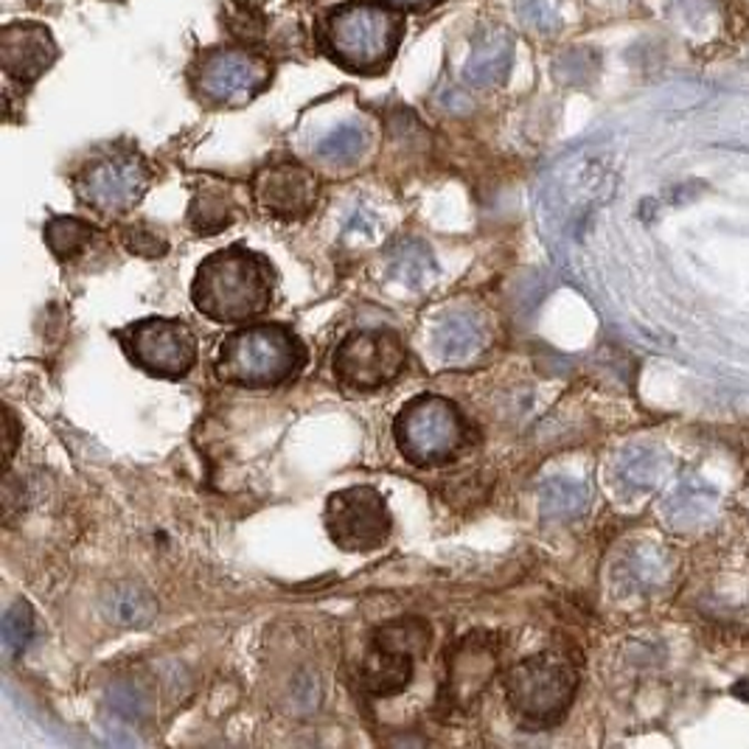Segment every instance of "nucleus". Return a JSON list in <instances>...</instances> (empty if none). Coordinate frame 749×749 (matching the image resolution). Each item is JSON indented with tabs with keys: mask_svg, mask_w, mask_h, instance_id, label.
<instances>
[{
	"mask_svg": "<svg viewBox=\"0 0 749 749\" xmlns=\"http://www.w3.org/2000/svg\"><path fill=\"white\" fill-rule=\"evenodd\" d=\"M323 37L340 65L349 70H376L394 57L401 25L387 9L349 3L326 20Z\"/></svg>",
	"mask_w": 749,
	"mask_h": 749,
	"instance_id": "5",
	"label": "nucleus"
},
{
	"mask_svg": "<svg viewBox=\"0 0 749 749\" xmlns=\"http://www.w3.org/2000/svg\"><path fill=\"white\" fill-rule=\"evenodd\" d=\"M121 239H124V247L135 256L144 258H163L169 253V242L163 236L161 231L150 225H130L121 231Z\"/></svg>",
	"mask_w": 749,
	"mask_h": 749,
	"instance_id": "26",
	"label": "nucleus"
},
{
	"mask_svg": "<svg viewBox=\"0 0 749 749\" xmlns=\"http://www.w3.org/2000/svg\"><path fill=\"white\" fill-rule=\"evenodd\" d=\"M387 3L399 9H425V7H432V3H438V0H387Z\"/></svg>",
	"mask_w": 749,
	"mask_h": 749,
	"instance_id": "29",
	"label": "nucleus"
},
{
	"mask_svg": "<svg viewBox=\"0 0 749 749\" xmlns=\"http://www.w3.org/2000/svg\"><path fill=\"white\" fill-rule=\"evenodd\" d=\"M514 63V37L499 29H488L475 40L463 65V81L469 88L488 90L503 85Z\"/></svg>",
	"mask_w": 749,
	"mask_h": 749,
	"instance_id": "15",
	"label": "nucleus"
},
{
	"mask_svg": "<svg viewBox=\"0 0 749 749\" xmlns=\"http://www.w3.org/2000/svg\"><path fill=\"white\" fill-rule=\"evenodd\" d=\"M436 256H432V250L425 242H419V239H407V242H399L390 250L387 275L394 282L405 284L410 289H421L436 278Z\"/></svg>",
	"mask_w": 749,
	"mask_h": 749,
	"instance_id": "17",
	"label": "nucleus"
},
{
	"mask_svg": "<svg viewBox=\"0 0 749 749\" xmlns=\"http://www.w3.org/2000/svg\"><path fill=\"white\" fill-rule=\"evenodd\" d=\"M155 613V598L135 584H121L104 598V615L119 626H146Z\"/></svg>",
	"mask_w": 749,
	"mask_h": 749,
	"instance_id": "19",
	"label": "nucleus"
},
{
	"mask_svg": "<svg viewBox=\"0 0 749 749\" xmlns=\"http://www.w3.org/2000/svg\"><path fill=\"white\" fill-rule=\"evenodd\" d=\"M374 217H371L368 211H356L354 213V219H351V225H349V233H354V231H365V233H371L374 231Z\"/></svg>",
	"mask_w": 749,
	"mask_h": 749,
	"instance_id": "27",
	"label": "nucleus"
},
{
	"mask_svg": "<svg viewBox=\"0 0 749 749\" xmlns=\"http://www.w3.org/2000/svg\"><path fill=\"white\" fill-rule=\"evenodd\" d=\"M394 438L412 466H441L469 443V421L455 401L425 394L401 407Z\"/></svg>",
	"mask_w": 749,
	"mask_h": 749,
	"instance_id": "4",
	"label": "nucleus"
},
{
	"mask_svg": "<svg viewBox=\"0 0 749 749\" xmlns=\"http://www.w3.org/2000/svg\"><path fill=\"white\" fill-rule=\"evenodd\" d=\"M503 643L494 631H469L447 651V682L441 702L447 711L466 713L481 702L499 669Z\"/></svg>",
	"mask_w": 749,
	"mask_h": 749,
	"instance_id": "10",
	"label": "nucleus"
},
{
	"mask_svg": "<svg viewBox=\"0 0 749 749\" xmlns=\"http://www.w3.org/2000/svg\"><path fill=\"white\" fill-rule=\"evenodd\" d=\"M146 186H150V169L132 152L101 157L76 177L79 200L99 213L130 211L146 194Z\"/></svg>",
	"mask_w": 749,
	"mask_h": 749,
	"instance_id": "11",
	"label": "nucleus"
},
{
	"mask_svg": "<svg viewBox=\"0 0 749 749\" xmlns=\"http://www.w3.org/2000/svg\"><path fill=\"white\" fill-rule=\"evenodd\" d=\"M575 687L579 674L564 657L537 654L508 671L506 700L525 730H550L568 716Z\"/></svg>",
	"mask_w": 749,
	"mask_h": 749,
	"instance_id": "3",
	"label": "nucleus"
},
{
	"mask_svg": "<svg viewBox=\"0 0 749 749\" xmlns=\"http://www.w3.org/2000/svg\"><path fill=\"white\" fill-rule=\"evenodd\" d=\"M54 59H57V45L43 25L18 23L0 34V63L14 79L34 81Z\"/></svg>",
	"mask_w": 749,
	"mask_h": 749,
	"instance_id": "14",
	"label": "nucleus"
},
{
	"mask_svg": "<svg viewBox=\"0 0 749 749\" xmlns=\"http://www.w3.org/2000/svg\"><path fill=\"white\" fill-rule=\"evenodd\" d=\"M514 12L531 32L550 34L562 25V0H514Z\"/></svg>",
	"mask_w": 749,
	"mask_h": 749,
	"instance_id": "25",
	"label": "nucleus"
},
{
	"mask_svg": "<svg viewBox=\"0 0 749 749\" xmlns=\"http://www.w3.org/2000/svg\"><path fill=\"white\" fill-rule=\"evenodd\" d=\"M590 488L570 477H550L539 488V508L550 519H573L587 511Z\"/></svg>",
	"mask_w": 749,
	"mask_h": 749,
	"instance_id": "18",
	"label": "nucleus"
},
{
	"mask_svg": "<svg viewBox=\"0 0 749 749\" xmlns=\"http://www.w3.org/2000/svg\"><path fill=\"white\" fill-rule=\"evenodd\" d=\"M329 539L345 553H371L390 537L394 519L376 488L351 486L331 494L323 511Z\"/></svg>",
	"mask_w": 749,
	"mask_h": 749,
	"instance_id": "9",
	"label": "nucleus"
},
{
	"mask_svg": "<svg viewBox=\"0 0 749 749\" xmlns=\"http://www.w3.org/2000/svg\"><path fill=\"white\" fill-rule=\"evenodd\" d=\"M7 463L14 455V443H18V421H14V412L7 410Z\"/></svg>",
	"mask_w": 749,
	"mask_h": 749,
	"instance_id": "28",
	"label": "nucleus"
},
{
	"mask_svg": "<svg viewBox=\"0 0 749 749\" xmlns=\"http://www.w3.org/2000/svg\"><path fill=\"white\" fill-rule=\"evenodd\" d=\"M253 197L264 213L275 219H304L318 202V180L298 163L264 166L253 180Z\"/></svg>",
	"mask_w": 749,
	"mask_h": 749,
	"instance_id": "13",
	"label": "nucleus"
},
{
	"mask_svg": "<svg viewBox=\"0 0 749 749\" xmlns=\"http://www.w3.org/2000/svg\"><path fill=\"white\" fill-rule=\"evenodd\" d=\"M334 376L349 390H379L399 379L407 368L401 338L390 329L354 331L334 351Z\"/></svg>",
	"mask_w": 749,
	"mask_h": 749,
	"instance_id": "7",
	"label": "nucleus"
},
{
	"mask_svg": "<svg viewBox=\"0 0 749 749\" xmlns=\"http://www.w3.org/2000/svg\"><path fill=\"white\" fill-rule=\"evenodd\" d=\"M615 475L631 492H643V488L654 486L657 475H660V458L646 447H631L620 455Z\"/></svg>",
	"mask_w": 749,
	"mask_h": 749,
	"instance_id": "22",
	"label": "nucleus"
},
{
	"mask_svg": "<svg viewBox=\"0 0 749 749\" xmlns=\"http://www.w3.org/2000/svg\"><path fill=\"white\" fill-rule=\"evenodd\" d=\"M188 222L194 225V231L213 236L233 222L231 200L222 191H200L188 208Z\"/></svg>",
	"mask_w": 749,
	"mask_h": 749,
	"instance_id": "21",
	"label": "nucleus"
},
{
	"mask_svg": "<svg viewBox=\"0 0 749 749\" xmlns=\"http://www.w3.org/2000/svg\"><path fill=\"white\" fill-rule=\"evenodd\" d=\"M126 356L141 371L161 379H180L197 363V340L183 320L146 318L115 331Z\"/></svg>",
	"mask_w": 749,
	"mask_h": 749,
	"instance_id": "8",
	"label": "nucleus"
},
{
	"mask_svg": "<svg viewBox=\"0 0 749 749\" xmlns=\"http://www.w3.org/2000/svg\"><path fill=\"white\" fill-rule=\"evenodd\" d=\"M93 233L96 228L90 225V222L76 217H54L48 219V225L43 228L45 244H48V250L59 258V262L79 256L81 250L90 244Z\"/></svg>",
	"mask_w": 749,
	"mask_h": 749,
	"instance_id": "20",
	"label": "nucleus"
},
{
	"mask_svg": "<svg viewBox=\"0 0 749 749\" xmlns=\"http://www.w3.org/2000/svg\"><path fill=\"white\" fill-rule=\"evenodd\" d=\"M34 637V613L25 601H14L3 615V649L9 657H20Z\"/></svg>",
	"mask_w": 749,
	"mask_h": 749,
	"instance_id": "24",
	"label": "nucleus"
},
{
	"mask_svg": "<svg viewBox=\"0 0 749 749\" xmlns=\"http://www.w3.org/2000/svg\"><path fill=\"white\" fill-rule=\"evenodd\" d=\"M368 146V135L360 124H340L338 130H331L329 135L320 137L318 155L331 163H351L363 155Z\"/></svg>",
	"mask_w": 749,
	"mask_h": 749,
	"instance_id": "23",
	"label": "nucleus"
},
{
	"mask_svg": "<svg viewBox=\"0 0 749 749\" xmlns=\"http://www.w3.org/2000/svg\"><path fill=\"white\" fill-rule=\"evenodd\" d=\"M430 646V626L419 618H401L374 631L368 651L360 662V682L371 696H396L412 680L416 657Z\"/></svg>",
	"mask_w": 749,
	"mask_h": 749,
	"instance_id": "6",
	"label": "nucleus"
},
{
	"mask_svg": "<svg viewBox=\"0 0 749 749\" xmlns=\"http://www.w3.org/2000/svg\"><path fill=\"white\" fill-rule=\"evenodd\" d=\"M273 287V264L244 244H231L197 267L191 300L197 312L217 323H244L267 312Z\"/></svg>",
	"mask_w": 749,
	"mask_h": 749,
	"instance_id": "1",
	"label": "nucleus"
},
{
	"mask_svg": "<svg viewBox=\"0 0 749 749\" xmlns=\"http://www.w3.org/2000/svg\"><path fill=\"white\" fill-rule=\"evenodd\" d=\"M486 340V329L472 312H452L438 323L432 343L441 360H466L475 354Z\"/></svg>",
	"mask_w": 749,
	"mask_h": 749,
	"instance_id": "16",
	"label": "nucleus"
},
{
	"mask_svg": "<svg viewBox=\"0 0 749 749\" xmlns=\"http://www.w3.org/2000/svg\"><path fill=\"white\" fill-rule=\"evenodd\" d=\"M307 365V345L282 323L236 329L219 345L217 376L225 385L278 387Z\"/></svg>",
	"mask_w": 749,
	"mask_h": 749,
	"instance_id": "2",
	"label": "nucleus"
},
{
	"mask_svg": "<svg viewBox=\"0 0 749 749\" xmlns=\"http://www.w3.org/2000/svg\"><path fill=\"white\" fill-rule=\"evenodd\" d=\"M269 81V68L264 59L247 51H217L197 74V88L206 99L217 104H236L256 96Z\"/></svg>",
	"mask_w": 749,
	"mask_h": 749,
	"instance_id": "12",
	"label": "nucleus"
}]
</instances>
